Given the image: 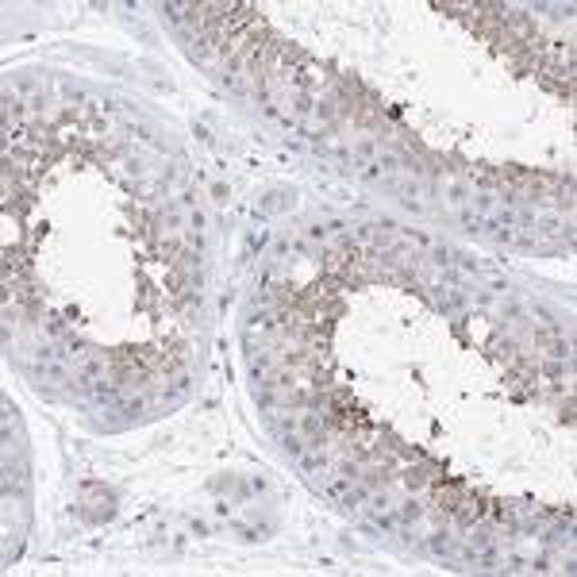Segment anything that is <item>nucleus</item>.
<instances>
[{"mask_svg": "<svg viewBox=\"0 0 577 577\" xmlns=\"http://www.w3.org/2000/svg\"><path fill=\"white\" fill-rule=\"evenodd\" d=\"M304 446H308V439H301V435H285V451L293 454V458H301Z\"/></svg>", "mask_w": 577, "mask_h": 577, "instance_id": "obj_1", "label": "nucleus"}, {"mask_svg": "<svg viewBox=\"0 0 577 577\" xmlns=\"http://www.w3.org/2000/svg\"><path fill=\"white\" fill-rule=\"evenodd\" d=\"M404 520H419V504H412V500H408V504H404Z\"/></svg>", "mask_w": 577, "mask_h": 577, "instance_id": "obj_2", "label": "nucleus"}]
</instances>
